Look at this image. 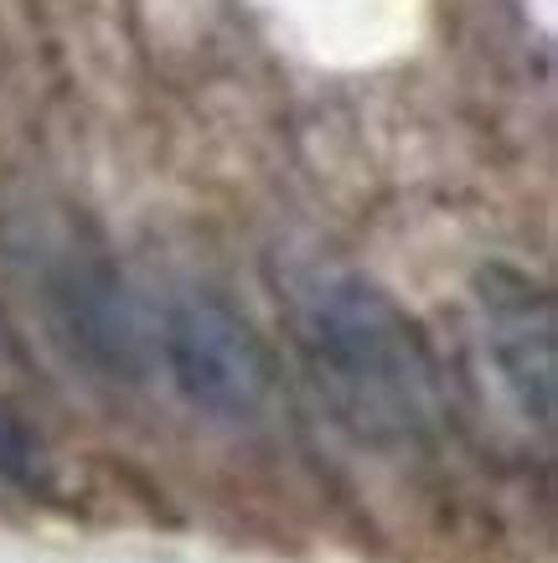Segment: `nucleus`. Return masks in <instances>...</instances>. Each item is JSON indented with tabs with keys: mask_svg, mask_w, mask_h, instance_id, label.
<instances>
[{
	"mask_svg": "<svg viewBox=\"0 0 558 563\" xmlns=\"http://www.w3.org/2000/svg\"><path fill=\"white\" fill-rule=\"evenodd\" d=\"M300 357L326 404L378 444H419L445 419L435 352L389 290L352 269H310L289 295Z\"/></svg>",
	"mask_w": 558,
	"mask_h": 563,
	"instance_id": "f257e3e1",
	"label": "nucleus"
},
{
	"mask_svg": "<svg viewBox=\"0 0 558 563\" xmlns=\"http://www.w3.org/2000/svg\"><path fill=\"white\" fill-rule=\"evenodd\" d=\"M0 481H11V486L42 481V444L11 409H0Z\"/></svg>",
	"mask_w": 558,
	"mask_h": 563,
	"instance_id": "20e7f679",
	"label": "nucleus"
},
{
	"mask_svg": "<svg viewBox=\"0 0 558 563\" xmlns=\"http://www.w3.org/2000/svg\"><path fill=\"white\" fill-rule=\"evenodd\" d=\"M171 388L218 424H254L270 409L274 367L254 325L212 295H176L151 325Z\"/></svg>",
	"mask_w": 558,
	"mask_h": 563,
	"instance_id": "f03ea898",
	"label": "nucleus"
},
{
	"mask_svg": "<svg viewBox=\"0 0 558 563\" xmlns=\"http://www.w3.org/2000/svg\"><path fill=\"white\" fill-rule=\"evenodd\" d=\"M486 357L527 424H554V306L548 295L512 269L481 274Z\"/></svg>",
	"mask_w": 558,
	"mask_h": 563,
	"instance_id": "7ed1b4c3",
	"label": "nucleus"
}]
</instances>
